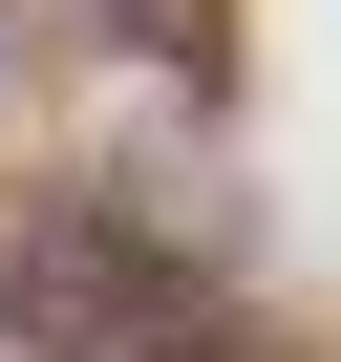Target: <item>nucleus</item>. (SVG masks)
<instances>
[{
	"label": "nucleus",
	"instance_id": "obj_1",
	"mask_svg": "<svg viewBox=\"0 0 341 362\" xmlns=\"http://www.w3.org/2000/svg\"><path fill=\"white\" fill-rule=\"evenodd\" d=\"M107 22H128L149 64H214V0H107Z\"/></svg>",
	"mask_w": 341,
	"mask_h": 362
}]
</instances>
